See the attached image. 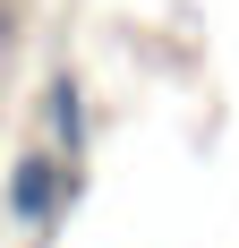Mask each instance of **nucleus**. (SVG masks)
<instances>
[{
	"instance_id": "nucleus-2",
	"label": "nucleus",
	"mask_w": 239,
	"mask_h": 248,
	"mask_svg": "<svg viewBox=\"0 0 239 248\" xmlns=\"http://www.w3.org/2000/svg\"><path fill=\"white\" fill-rule=\"evenodd\" d=\"M86 137H94V120H86V77H77V69H51L43 77V146H60L77 163Z\"/></svg>"
},
{
	"instance_id": "nucleus-1",
	"label": "nucleus",
	"mask_w": 239,
	"mask_h": 248,
	"mask_svg": "<svg viewBox=\"0 0 239 248\" xmlns=\"http://www.w3.org/2000/svg\"><path fill=\"white\" fill-rule=\"evenodd\" d=\"M69 197H77V163L60 146H26L9 163V223L17 231H51L69 214Z\"/></svg>"
},
{
	"instance_id": "nucleus-3",
	"label": "nucleus",
	"mask_w": 239,
	"mask_h": 248,
	"mask_svg": "<svg viewBox=\"0 0 239 248\" xmlns=\"http://www.w3.org/2000/svg\"><path fill=\"white\" fill-rule=\"evenodd\" d=\"M0 43H9V0H0Z\"/></svg>"
}]
</instances>
